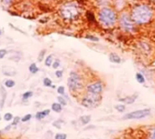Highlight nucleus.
I'll use <instances>...</instances> for the list:
<instances>
[{
	"mask_svg": "<svg viewBox=\"0 0 155 139\" xmlns=\"http://www.w3.org/2000/svg\"><path fill=\"white\" fill-rule=\"evenodd\" d=\"M151 10L147 6H136L132 12V19L136 24H146L150 21L151 17Z\"/></svg>",
	"mask_w": 155,
	"mask_h": 139,
	"instance_id": "obj_1",
	"label": "nucleus"
},
{
	"mask_svg": "<svg viewBox=\"0 0 155 139\" xmlns=\"http://www.w3.org/2000/svg\"><path fill=\"white\" fill-rule=\"evenodd\" d=\"M99 20L103 25L110 27L115 23L116 15L114 11L111 8L103 7L99 12Z\"/></svg>",
	"mask_w": 155,
	"mask_h": 139,
	"instance_id": "obj_2",
	"label": "nucleus"
},
{
	"mask_svg": "<svg viewBox=\"0 0 155 139\" xmlns=\"http://www.w3.org/2000/svg\"><path fill=\"white\" fill-rule=\"evenodd\" d=\"M78 8L76 5L69 3L64 6H63L60 9V15L61 17H64V19L67 20H74L78 17Z\"/></svg>",
	"mask_w": 155,
	"mask_h": 139,
	"instance_id": "obj_3",
	"label": "nucleus"
},
{
	"mask_svg": "<svg viewBox=\"0 0 155 139\" xmlns=\"http://www.w3.org/2000/svg\"><path fill=\"white\" fill-rule=\"evenodd\" d=\"M67 85H68L70 91L72 92L78 91V90L82 89V87H83V83H82L80 75L75 72L70 73V77H69L68 81H67Z\"/></svg>",
	"mask_w": 155,
	"mask_h": 139,
	"instance_id": "obj_4",
	"label": "nucleus"
},
{
	"mask_svg": "<svg viewBox=\"0 0 155 139\" xmlns=\"http://www.w3.org/2000/svg\"><path fill=\"white\" fill-rule=\"evenodd\" d=\"M101 97L99 96V95L88 93V95L82 99V105L86 108H94L98 106Z\"/></svg>",
	"mask_w": 155,
	"mask_h": 139,
	"instance_id": "obj_5",
	"label": "nucleus"
},
{
	"mask_svg": "<svg viewBox=\"0 0 155 139\" xmlns=\"http://www.w3.org/2000/svg\"><path fill=\"white\" fill-rule=\"evenodd\" d=\"M151 114V110L148 109V108H145V109H140V110L133 111V112H131L126 114L125 116L122 117L123 120H131V119H142L144 118L146 116H150Z\"/></svg>",
	"mask_w": 155,
	"mask_h": 139,
	"instance_id": "obj_6",
	"label": "nucleus"
},
{
	"mask_svg": "<svg viewBox=\"0 0 155 139\" xmlns=\"http://www.w3.org/2000/svg\"><path fill=\"white\" fill-rule=\"evenodd\" d=\"M120 25L122 27V28L126 32H132L134 30L133 21H132V19L129 17V15L126 14V13H123V14L121 15Z\"/></svg>",
	"mask_w": 155,
	"mask_h": 139,
	"instance_id": "obj_7",
	"label": "nucleus"
},
{
	"mask_svg": "<svg viewBox=\"0 0 155 139\" xmlns=\"http://www.w3.org/2000/svg\"><path fill=\"white\" fill-rule=\"evenodd\" d=\"M103 84L101 82H95V83H93L91 85H87L86 90L88 93L90 94H95V95H99L103 92Z\"/></svg>",
	"mask_w": 155,
	"mask_h": 139,
	"instance_id": "obj_8",
	"label": "nucleus"
},
{
	"mask_svg": "<svg viewBox=\"0 0 155 139\" xmlns=\"http://www.w3.org/2000/svg\"><path fill=\"white\" fill-rule=\"evenodd\" d=\"M109 60L112 63H114V64H120L121 57L118 56V55L114 54V53H112V54L109 55Z\"/></svg>",
	"mask_w": 155,
	"mask_h": 139,
	"instance_id": "obj_9",
	"label": "nucleus"
},
{
	"mask_svg": "<svg viewBox=\"0 0 155 139\" xmlns=\"http://www.w3.org/2000/svg\"><path fill=\"white\" fill-rule=\"evenodd\" d=\"M137 98V96H127V97H124V98H121L120 101L121 102H123V103H126V104L130 105V104H132V103H134L135 99Z\"/></svg>",
	"mask_w": 155,
	"mask_h": 139,
	"instance_id": "obj_10",
	"label": "nucleus"
},
{
	"mask_svg": "<svg viewBox=\"0 0 155 139\" xmlns=\"http://www.w3.org/2000/svg\"><path fill=\"white\" fill-rule=\"evenodd\" d=\"M49 114H50V110L49 109H46V110L38 112L37 114L35 115V117H36L37 119H43V118H45L46 116H48Z\"/></svg>",
	"mask_w": 155,
	"mask_h": 139,
	"instance_id": "obj_11",
	"label": "nucleus"
},
{
	"mask_svg": "<svg viewBox=\"0 0 155 139\" xmlns=\"http://www.w3.org/2000/svg\"><path fill=\"white\" fill-rule=\"evenodd\" d=\"M52 110L54 111L56 113H60L62 112L63 108H62V105L60 103H54L52 105Z\"/></svg>",
	"mask_w": 155,
	"mask_h": 139,
	"instance_id": "obj_12",
	"label": "nucleus"
},
{
	"mask_svg": "<svg viewBox=\"0 0 155 139\" xmlns=\"http://www.w3.org/2000/svg\"><path fill=\"white\" fill-rule=\"evenodd\" d=\"M80 122L82 123V125H87L88 123L91 121V116H83L79 118Z\"/></svg>",
	"mask_w": 155,
	"mask_h": 139,
	"instance_id": "obj_13",
	"label": "nucleus"
},
{
	"mask_svg": "<svg viewBox=\"0 0 155 139\" xmlns=\"http://www.w3.org/2000/svg\"><path fill=\"white\" fill-rule=\"evenodd\" d=\"M29 71H30V73H32V74H36V73L39 71V69H38L37 66H36L35 63H33V64H31L29 66Z\"/></svg>",
	"mask_w": 155,
	"mask_h": 139,
	"instance_id": "obj_14",
	"label": "nucleus"
},
{
	"mask_svg": "<svg viewBox=\"0 0 155 139\" xmlns=\"http://www.w3.org/2000/svg\"><path fill=\"white\" fill-rule=\"evenodd\" d=\"M136 80H137V82L140 84H143L145 82L144 77H143V75L141 74V73H137L136 74Z\"/></svg>",
	"mask_w": 155,
	"mask_h": 139,
	"instance_id": "obj_15",
	"label": "nucleus"
},
{
	"mask_svg": "<svg viewBox=\"0 0 155 139\" xmlns=\"http://www.w3.org/2000/svg\"><path fill=\"white\" fill-rule=\"evenodd\" d=\"M45 64H46V67H51L53 65V56L50 55L47 57L46 58V61H45Z\"/></svg>",
	"mask_w": 155,
	"mask_h": 139,
	"instance_id": "obj_16",
	"label": "nucleus"
},
{
	"mask_svg": "<svg viewBox=\"0 0 155 139\" xmlns=\"http://www.w3.org/2000/svg\"><path fill=\"white\" fill-rule=\"evenodd\" d=\"M86 17H87V19H88V21H90V22H94L95 21L94 15H93L92 12H90V11H87L86 12Z\"/></svg>",
	"mask_w": 155,
	"mask_h": 139,
	"instance_id": "obj_17",
	"label": "nucleus"
},
{
	"mask_svg": "<svg viewBox=\"0 0 155 139\" xmlns=\"http://www.w3.org/2000/svg\"><path fill=\"white\" fill-rule=\"evenodd\" d=\"M64 121L61 120V119H58V120L54 121V123H53V125H54V127H56V128L60 129L61 127H62V124H64Z\"/></svg>",
	"mask_w": 155,
	"mask_h": 139,
	"instance_id": "obj_18",
	"label": "nucleus"
},
{
	"mask_svg": "<svg viewBox=\"0 0 155 139\" xmlns=\"http://www.w3.org/2000/svg\"><path fill=\"white\" fill-rule=\"evenodd\" d=\"M15 85H16L15 81H14V80H11V79H7V80H6V81H5V85H6V87H8V88L13 87Z\"/></svg>",
	"mask_w": 155,
	"mask_h": 139,
	"instance_id": "obj_19",
	"label": "nucleus"
},
{
	"mask_svg": "<svg viewBox=\"0 0 155 139\" xmlns=\"http://www.w3.org/2000/svg\"><path fill=\"white\" fill-rule=\"evenodd\" d=\"M114 108H115L118 112H121V113L124 112V111H125V109H126V107H125V106H124V105H116V106H114Z\"/></svg>",
	"mask_w": 155,
	"mask_h": 139,
	"instance_id": "obj_20",
	"label": "nucleus"
},
{
	"mask_svg": "<svg viewBox=\"0 0 155 139\" xmlns=\"http://www.w3.org/2000/svg\"><path fill=\"white\" fill-rule=\"evenodd\" d=\"M0 90H1V92H2V101H1V107L3 106V105H4V102H5V99H6V90H5V88L3 86H0Z\"/></svg>",
	"mask_w": 155,
	"mask_h": 139,
	"instance_id": "obj_21",
	"label": "nucleus"
},
{
	"mask_svg": "<svg viewBox=\"0 0 155 139\" xmlns=\"http://www.w3.org/2000/svg\"><path fill=\"white\" fill-rule=\"evenodd\" d=\"M44 85L45 86H47V87H49V86H52V80L50 78H48V77H46V78L44 79Z\"/></svg>",
	"mask_w": 155,
	"mask_h": 139,
	"instance_id": "obj_22",
	"label": "nucleus"
},
{
	"mask_svg": "<svg viewBox=\"0 0 155 139\" xmlns=\"http://www.w3.org/2000/svg\"><path fill=\"white\" fill-rule=\"evenodd\" d=\"M57 100L62 106H66L67 105V102H66V100L63 96H57Z\"/></svg>",
	"mask_w": 155,
	"mask_h": 139,
	"instance_id": "obj_23",
	"label": "nucleus"
},
{
	"mask_svg": "<svg viewBox=\"0 0 155 139\" xmlns=\"http://www.w3.org/2000/svg\"><path fill=\"white\" fill-rule=\"evenodd\" d=\"M32 96H33V92H32V91H27L23 95V99H28V98H30Z\"/></svg>",
	"mask_w": 155,
	"mask_h": 139,
	"instance_id": "obj_24",
	"label": "nucleus"
},
{
	"mask_svg": "<svg viewBox=\"0 0 155 139\" xmlns=\"http://www.w3.org/2000/svg\"><path fill=\"white\" fill-rule=\"evenodd\" d=\"M4 119L6 121H10L13 119V115L11 114V113H6V114H5L4 116Z\"/></svg>",
	"mask_w": 155,
	"mask_h": 139,
	"instance_id": "obj_25",
	"label": "nucleus"
},
{
	"mask_svg": "<svg viewBox=\"0 0 155 139\" xmlns=\"http://www.w3.org/2000/svg\"><path fill=\"white\" fill-rule=\"evenodd\" d=\"M66 137H67V135L65 134H56L54 139H66Z\"/></svg>",
	"mask_w": 155,
	"mask_h": 139,
	"instance_id": "obj_26",
	"label": "nucleus"
},
{
	"mask_svg": "<svg viewBox=\"0 0 155 139\" xmlns=\"http://www.w3.org/2000/svg\"><path fill=\"white\" fill-rule=\"evenodd\" d=\"M31 117H32V115L31 114L25 115V116H24V117L21 119V120H22V122H27L28 120H30V119H31Z\"/></svg>",
	"mask_w": 155,
	"mask_h": 139,
	"instance_id": "obj_27",
	"label": "nucleus"
},
{
	"mask_svg": "<svg viewBox=\"0 0 155 139\" xmlns=\"http://www.w3.org/2000/svg\"><path fill=\"white\" fill-rule=\"evenodd\" d=\"M45 54H46V50H42L41 52H40L39 56H38V61H39V62H41V61L43 60L44 56H45Z\"/></svg>",
	"mask_w": 155,
	"mask_h": 139,
	"instance_id": "obj_28",
	"label": "nucleus"
},
{
	"mask_svg": "<svg viewBox=\"0 0 155 139\" xmlns=\"http://www.w3.org/2000/svg\"><path fill=\"white\" fill-rule=\"evenodd\" d=\"M52 67H53V68H54V69L58 68V67H60V61H59V60H55L54 63H53Z\"/></svg>",
	"mask_w": 155,
	"mask_h": 139,
	"instance_id": "obj_29",
	"label": "nucleus"
},
{
	"mask_svg": "<svg viewBox=\"0 0 155 139\" xmlns=\"http://www.w3.org/2000/svg\"><path fill=\"white\" fill-rule=\"evenodd\" d=\"M6 54H7V51L6 49H0V59L4 58Z\"/></svg>",
	"mask_w": 155,
	"mask_h": 139,
	"instance_id": "obj_30",
	"label": "nucleus"
},
{
	"mask_svg": "<svg viewBox=\"0 0 155 139\" xmlns=\"http://www.w3.org/2000/svg\"><path fill=\"white\" fill-rule=\"evenodd\" d=\"M21 120V118L19 117V116H16V117H14V120H13V123L12 125H17V124L19 123V121Z\"/></svg>",
	"mask_w": 155,
	"mask_h": 139,
	"instance_id": "obj_31",
	"label": "nucleus"
},
{
	"mask_svg": "<svg viewBox=\"0 0 155 139\" xmlns=\"http://www.w3.org/2000/svg\"><path fill=\"white\" fill-rule=\"evenodd\" d=\"M85 38H86V39L92 40V41H98V40H99L96 36H93V35H86Z\"/></svg>",
	"mask_w": 155,
	"mask_h": 139,
	"instance_id": "obj_32",
	"label": "nucleus"
},
{
	"mask_svg": "<svg viewBox=\"0 0 155 139\" xmlns=\"http://www.w3.org/2000/svg\"><path fill=\"white\" fill-rule=\"evenodd\" d=\"M148 139H155V128L151 130V132H150V136L148 137Z\"/></svg>",
	"mask_w": 155,
	"mask_h": 139,
	"instance_id": "obj_33",
	"label": "nucleus"
},
{
	"mask_svg": "<svg viewBox=\"0 0 155 139\" xmlns=\"http://www.w3.org/2000/svg\"><path fill=\"white\" fill-rule=\"evenodd\" d=\"M57 92H58V94H60V95H64V87L59 86L57 88Z\"/></svg>",
	"mask_w": 155,
	"mask_h": 139,
	"instance_id": "obj_34",
	"label": "nucleus"
},
{
	"mask_svg": "<svg viewBox=\"0 0 155 139\" xmlns=\"http://www.w3.org/2000/svg\"><path fill=\"white\" fill-rule=\"evenodd\" d=\"M55 75L58 77V78H61V77H63V71L61 70H57L55 72Z\"/></svg>",
	"mask_w": 155,
	"mask_h": 139,
	"instance_id": "obj_35",
	"label": "nucleus"
},
{
	"mask_svg": "<svg viewBox=\"0 0 155 139\" xmlns=\"http://www.w3.org/2000/svg\"><path fill=\"white\" fill-rule=\"evenodd\" d=\"M12 2L13 0H2V3L4 5H6V6H8V5H10Z\"/></svg>",
	"mask_w": 155,
	"mask_h": 139,
	"instance_id": "obj_36",
	"label": "nucleus"
},
{
	"mask_svg": "<svg viewBox=\"0 0 155 139\" xmlns=\"http://www.w3.org/2000/svg\"><path fill=\"white\" fill-rule=\"evenodd\" d=\"M10 128H11V125H7V127H6V128H5V130H6V131H8Z\"/></svg>",
	"mask_w": 155,
	"mask_h": 139,
	"instance_id": "obj_37",
	"label": "nucleus"
},
{
	"mask_svg": "<svg viewBox=\"0 0 155 139\" xmlns=\"http://www.w3.org/2000/svg\"><path fill=\"white\" fill-rule=\"evenodd\" d=\"M0 35H1V31H0Z\"/></svg>",
	"mask_w": 155,
	"mask_h": 139,
	"instance_id": "obj_38",
	"label": "nucleus"
},
{
	"mask_svg": "<svg viewBox=\"0 0 155 139\" xmlns=\"http://www.w3.org/2000/svg\"><path fill=\"white\" fill-rule=\"evenodd\" d=\"M0 135H1V132H0Z\"/></svg>",
	"mask_w": 155,
	"mask_h": 139,
	"instance_id": "obj_39",
	"label": "nucleus"
},
{
	"mask_svg": "<svg viewBox=\"0 0 155 139\" xmlns=\"http://www.w3.org/2000/svg\"><path fill=\"white\" fill-rule=\"evenodd\" d=\"M0 120H1V117H0Z\"/></svg>",
	"mask_w": 155,
	"mask_h": 139,
	"instance_id": "obj_40",
	"label": "nucleus"
}]
</instances>
